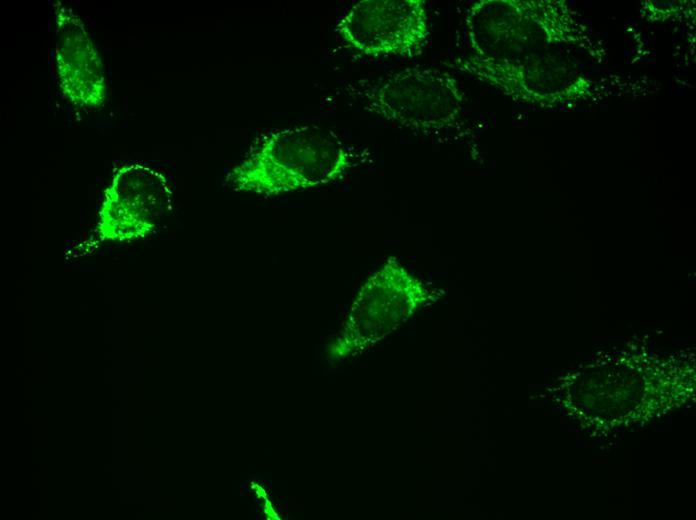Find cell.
Here are the masks:
<instances>
[{
  "label": "cell",
  "instance_id": "5b68a950",
  "mask_svg": "<svg viewBox=\"0 0 696 520\" xmlns=\"http://www.w3.org/2000/svg\"><path fill=\"white\" fill-rule=\"evenodd\" d=\"M172 187L160 171L140 163L121 166L104 192L97 232L106 240L150 234L171 202Z\"/></svg>",
  "mask_w": 696,
  "mask_h": 520
},
{
  "label": "cell",
  "instance_id": "277c9868",
  "mask_svg": "<svg viewBox=\"0 0 696 520\" xmlns=\"http://www.w3.org/2000/svg\"><path fill=\"white\" fill-rule=\"evenodd\" d=\"M337 32L353 49L373 56H415L430 38L424 0H362L337 24Z\"/></svg>",
  "mask_w": 696,
  "mask_h": 520
},
{
  "label": "cell",
  "instance_id": "7a4b0ae2",
  "mask_svg": "<svg viewBox=\"0 0 696 520\" xmlns=\"http://www.w3.org/2000/svg\"><path fill=\"white\" fill-rule=\"evenodd\" d=\"M438 292L397 258H387L357 291L328 346V356L341 361L365 352L431 303Z\"/></svg>",
  "mask_w": 696,
  "mask_h": 520
},
{
  "label": "cell",
  "instance_id": "8992f818",
  "mask_svg": "<svg viewBox=\"0 0 696 520\" xmlns=\"http://www.w3.org/2000/svg\"><path fill=\"white\" fill-rule=\"evenodd\" d=\"M55 65L63 96L80 108L96 109L108 94L100 53L82 19L69 6L53 5Z\"/></svg>",
  "mask_w": 696,
  "mask_h": 520
},
{
  "label": "cell",
  "instance_id": "6da1fadb",
  "mask_svg": "<svg viewBox=\"0 0 696 520\" xmlns=\"http://www.w3.org/2000/svg\"><path fill=\"white\" fill-rule=\"evenodd\" d=\"M352 155L338 141L308 127L275 131L227 175L239 192L279 196L310 190L342 177Z\"/></svg>",
  "mask_w": 696,
  "mask_h": 520
},
{
  "label": "cell",
  "instance_id": "3957f363",
  "mask_svg": "<svg viewBox=\"0 0 696 520\" xmlns=\"http://www.w3.org/2000/svg\"><path fill=\"white\" fill-rule=\"evenodd\" d=\"M371 111L417 132L452 128L462 111L463 91L448 72L410 67L381 78L367 92Z\"/></svg>",
  "mask_w": 696,
  "mask_h": 520
}]
</instances>
